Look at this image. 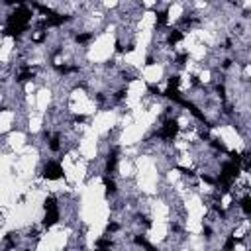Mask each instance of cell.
<instances>
[{
	"mask_svg": "<svg viewBox=\"0 0 251 251\" xmlns=\"http://www.w3.org/2000/svg\"><path fill=\"white\" fill-rule=\"evenodd\" d=\"M139 2H141L143 10H153V8H155V4H157V0H139Z\"/></svg>",
	"mask_w": 251,
	"mask_h": 251,
	"instance_id": "obj_1",
	"label": "cell"
}]
</instances>
